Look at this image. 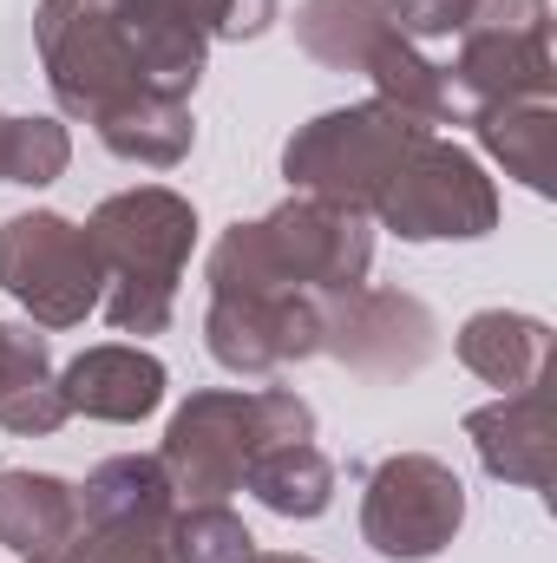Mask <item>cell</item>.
Here are the masks:
<instances>
[{"label": "cell", "instance_id": "1", "mask_svg": "<svg viewBox=\"0 0 557 563\" xmlns=\"http://www.w3.org/2000/svg\"><path fill=\"white\" fill-rule=\"evenodd\" d=\"M374 269V223L361 210L321 203V197H288L256 223H230L210 250V295H335V288H361Z\"/></svg>", "mask_w": 557, "mask_h": 563}, {"label": "cell", "instance_id": "2", "mask_svg": "<svg viewBox=\"0 0 557 563\" xmlns=\"http://www.w3.org/2000/svg\"><path fill=\"white\" fill-rule=\"evenodd\" d=\"M86 243L106 276V321L119 334H164L177 314V282L197 250V210L171 184H132L86 217Z\"/></svg>", "mask_w": 557, "mask_h": 563}, {"label": "cell", "instance_id": "3", "mask_svg": "<svg viewBox=\"0 0 557 563\" xmlns=\"http://www.w3.org/2000/svg\"><path fill=\"white\" fill-rule=\"evenodd\" d=\"M295 439H315V407L295 387H256V394L204 387L171 413L157 439V465L171 472V492L184 505H204V498L243 492L250 459Z\"/></svg>", "mask_w": 557, "mask_h": 563}, {"label": "cell", "instance_id": "4", "mask_svg": "<svg viewBox=\"0 0 557 563\" xmlns=\"http://www.w3.org/2000/svg\"><path fill=\"white\" fill-rule=\"evenodd\" d=\"M433 125H419V119L381 106V99L335 106V112H321V119H308V125L288 132V144H282V177H288V190L321 197V203H341V210H361L374 223L381 190L394 184V170L407 164V151Z\"/></svg>", "mask_w": 557, "mask_h": 563}, {"label": "cell", "instance_id": "5", "mask_svg": "<svg viewBox=\"0 0 557 563\" xmlns=\"http://www.w3.org/2000/svg\"><path fill=\"white\" fill-rule=\"evenodd\" d=\"M33 46H40L53 106L66 119H79V125H99L125 99L151 92L139 73V53H132L119 0H40L33 7Z\"/></svg>", "mask_w": 557, "mask_h": 563}, {"label": "cell", "instance_id": "6", "mask_svg": "<svg viewBox=\"0 0 557 563\" xmlns=\"http://www.w3.org/2000/svg\"><path fill=\"white\" fill-rule=\"evenodd\" d=\"M374 223L394 230L401 243H479L499 230V184L466 144L426 132L381 190Z\"/></svg>", "mask_w": 557, "mask_h": 563}, {"label": "cell", "instance_id": "7", "mask_svg": "<svg viewBox=\"0 0 557 563\" xmlns=\"http://www.w3.org/2000/svg\"><path fill=\"white\" fill-rule=\"evenodd\" d=\"M0 288L26 308L33 328H79L99 314V256L86 243V223L59 210H20L0 223Z\"/></svg>", "mask_w": 557, "mask_h": 563}, {"label": "cell", "instance_id": "8", "mask_svg": "<svg viewBox=\"0 0 557 563\" xmlns=\"http://www.w3.org/2000/svg\"><path fill=\"white\" fill-rule=\"evenodd\" d=\"M466 531V485L433 452H394L361 485V544L387 563H433Z\"/></svg>", "mask_w": 557, "mask_h": 563}, {"label": "cell", "instance_id": "9", "mask_svg": "<svg viewBox=\"0 0 557 563\" xmlns=\"http://www.w3.org/2000/svg\"><path fill=\"white\" fill-rule=\"evenodd\" d=\"M321 354L361 380H414L439 354V321L407 288H335L321 295Z\"/></svg>", "mask_w": 557, "mask_h": 563}, {"label": "cell", "instance_id": "10", "mask_svg": "<svg viewBox=\"0 0 557 563\" xmlns=\"http://www.w3.org/2000/svg\"><path fill=\"white\" fill-rule=\"evenodd\" d=\"M204 347L217 367L263 380L308 354H321V295L276 288V295H210L204 308Z\"/></svg>", "mask_w": 557, "mask_h": 563}, {"label": "cell", "instance_id": "11", "mask_svg": "<svg viewBox=\"0 0 557 563\" xmlns=\"http://www.w3.org/2000/svg\"><path fill=\"white\" fill-rule=\"evenodd\" d=\"M446 86H452L459 125L479 119V112H492V106L551 99L557 92L551 26H492V33H466V40H452Z\"/></svg>", "mask_w": 557, "mask_h": 563}, {"label": "cell", "instance_id": "12", "mask_svg": "<svg viewBox=\"0 0 557 563\" xmlns=\"http://www.w3.org/2000/svg\"><path fill=\"white\" fill-rule=\"evenodd\" d=\"M164 361L139 347V341H99L86 347L79 361H66L59 374V394H66V413L79 420H106V426H139L164 407Z\"/></svg>", "mask_w": 557, "mask_h": 563}, {"label": "cell", "instance_id": "13", "mask_svg": "<svg viewBox=\"0 0 557 563\" xmlns=\"http://www.w3.org/2000/svg\"><path fill=\"white\" fill-rule=\"evenodd\" d=\"M466 439L492 478H505L518 492H551V394L545 387L499 394L492 407H472Z\"/></svg>", "mask_w": 557, "mask_h": 563}, {"label": "cell", "instance_id": "14", "mask_svg": "<svg viewBox=\"0 0 557 563\" xmlns=\"http://www.w3.org/2000/svg\"><path fill=\"white\" fill-rule=\"evenodd\" d=\"M452 354L472 380H485L499 394H525V387H545V374H551V328L518 308H479L459 321Z\"/></svg>", "mask_w": 557, "mask_h": 563}, {"label": "cell", "instance_id": "15", "mask_svg": "<svg viewBox=\"0 0 557 563\" xmlns=\"http://www.w3.org/2000/svg\"><path fill=\"white\" fill-rule=\"evenodd\" d=\"M73 420L66 394H59V367L53 347L33 321H0V432L20 439H46Z\"/></svg>", "mask_w": 557, "mask_h": 563}, {"label": "cell", "instance_id": "16", "mask_svg": "<svg viewBox=\"0 0 557 563\" xmlns=\"http://www.w3.org/2000/svg\"><path fill=\"white\" fill-rule=\"evenodd\" d=\"M485 157L505 164V177H518L525 190L551 197L557 190V106L551 99H518V106H492L479 119H466Z\"/></svg>", "mask_w": 557, "mask_h": 563}, {"label": "cell", "instance_id": "17", "mask_svg": "<svg viewBox=\"0 0 557 563\" xmlns=\"http://www.w3.org/2000/svg\"><path fill=\"white\" fill-rule=\"evenodd\" d=\"M387 33H394V0H302L295 7V46L328 73H361Z\"/></svg>", "mask_w": 557, "mask_h": 563}, {"label": "cell", "instance_id": "18", "mask_svg": "<svg viewBox=\"0 0 557 563\" xmlns=\"http://www.w3.org/2000/svg\"><path fill=\"white\" fill-rule=\"evenodd\" d=\"M243 492H250L263 511L308 525V518H321V511L335 505V459H328L315 439L270 445V452H256V459H250V472H243Z\"/></svg>", "mask_w": 557, "mask_h": 563}, {"label": "cell", "instance_id": "19", "mask_svg": "<svg viewBox=\"0 0 557 563\" xmlns=\"http://www.w3.org/2000/svg\"><path fill=\"white\" fill-rule=\"evenodd\" d=\"M92 132H99V144H106L112 157H125V164L177 170V164L190 157V144H197V119H190L184 99H157V92H144V99H125L119 112H106Z\"/></svg>", "mask_w": 557, "mask_h": 563}, {"label": "cell", "instance_id": "20", "mask_svg": "<svg viewBox=\"0 0 557 563\" xmlns=\"http://www.w3.org/2000/svg\"><path fill=\"white\" fill-rule=\"evenodd\" d=\"M73 538V485L53 472H0V544L20 558H46Z\"/></svg>", "mask_w": 557, "mask_h": 563}, {"label": "cell", "instance_id": "21", "mask_svg": "<svg viewBox=\"0 0 557 563\" xmlns=\"http://www.w3.org/2000/svg\"><path fill=\"white\" fill-rule=\"evenodd\" d=\"M361 73L374 79V99H381V106L407 112V119H419V125H459V106H452L446 66L426 59V46H414V40L387 33V40L368 53Z\"/></svg>", "mask_w": 557, "mask_h": 563}, {"label": "cell", "instance_id": "22", "mask_svg": "<svg viewBox=\"0 0 557 563\" xmlns=\"http://www.w3.org/2000/svg\"><path fill=\"white\" fill-rule=\"evenodd\" d=\"M492 26H551V0H394V33L414 46H452Z\"/></svg>", "mask_w": 557, "mask_h": 563}, {"label": "cell", "instance_id": "23", "mask_svg": "<svg viewBox=\"0 0 557 563\" xmlns=\"http://www.w3.org/2000/svg\"><path fill=\"white\" fill-rule=\"evenodd\" d=\"M171 511L177 505L73 518V538L59 544V563H171Z\"/></svg>", "mask_w": 557, "mask_h": 563}, {"label": "cell", "instance_id": "24", "mask_svg": "<svg viewBox=\"0 0 557 563\" xmlns=\"http://www.w3.org/2000/svg\"><path fill=\"white\" fill-rule=\"evenodd\" d=\"M250 558H256V538L223 498H204V505L177 498V511H171V563H250Z\"/></svg>", "mask_w": 557, "mask_h": 563}, {"label": "cell", "instance_id": "25", "mask_svg": "<svg viewBox=\"0 0 557 563\" xmlns=\"http://www.w3.org/2000/svg\"><path fill=\"white\" fill-rule=\"evenodd\" d=\"M73 164V139L59 119H0V184H59Z\"/></svg>", "mask_w": 557, "mask_h": 563}, {"label": "cell", "instance_id": "26", "mask_svg": "<svg viewBox=\"0 0 557 563\" xmlns=\"http://www.w3.org/2000/svg\"><path fill=\"white\" fill-rule=\"evenodd\" d=\"M144 7L177 20V26H190V33H204L210 46L217 40H256L276 20V0H144Z\"/></svg>", "mask_w": 557, "mask_h": 563}, {"label": "cell", "instance_id": "27", "mask_svg": "<svg viewBox=\"0 0 557 563\" xmlns=\"http://www.w3.org/2000/svg\"><path fill=\"white\" fill-rule=\"evenodd\" d=\"M250 563H315V558H295V551H256Z\"/></svg>", "mask_w": 557, "mask_h": 563}, {"label": "cell", "instance_id": "28", "mask_svg": "<svg viewBox=\"0 0 557 563\" xmlns=\"http://www.w3.org/2000/svg\"><path fill=\"white\" fill-rule=\"evenodd\" d=\"M20 563H59V551H46V558H20Z\"/></svg>", "mask_w": 557, "mask_h": 563}]
</instances>
